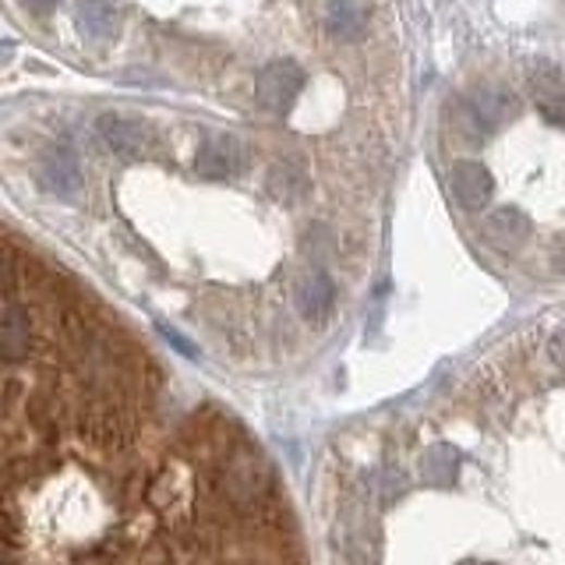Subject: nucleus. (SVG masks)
I'll return each mask as SVG.
<instances>
[{"mask_svg":"<svg viewBox=\"0 0 565 565\" xmlns=\"http://www.w3.org/2000/svg\"><path fill=\"white\" fill-rule=\"evenodd\" d=\"M300 89H304V71L294 61H269L262 71H258V82H255L258 103L277 113L294 107Z\"/></svg>","mask_w":565,"mask_h":565,"instance_id":"f257e3e1","label":"nucleus"},{"mask_svg":"<svg viewBox=\"0 0 565 565\" xmlns=\"http://www.w3.org/2000/svg\"><path fill=\"white\" fill-rule=\"evenodd\" d=\"M248 145L234 135H216L198 149L195 156V170L209 181H226L237 177V173L248 170Z\"/></svg>","mask_w":565,"mask_h":565,"instance_id":"f03ea898","label":"nucleus"},{"mask_svg":"<svg viewBox=\"0 0 565 565\" xmlns=\"http://www.w3.org/2000/svg\"><path fill=\"white\" fill-rule=\"evenodd\" d=\"M96 138L118 156H142L156 145V132L145 121L124 118V113H103L96 121Z\"/></svg>","mask_w":565,"mask_h":565,"instance_id":"7ed1b4c3","label":"nucleus"},{"mask_svg":"<svg viewBox=\"0 0 565 565\" xmlns=\"http://www.w3.org/2000/svg\"><path fill=\"white\" fill-rule=\"evenodd\" d=\"M449 187H453V195L463 209H484L491 195H495V181H491V173L484 163H477V159H456L453 170H449Z\"/></svg>","mask_w":565,"mask_h":565,"instance_id":"20e7f679","label":"nucleus"},{"mask_svg":"<svg viewBox=\"0 0 565 565\" xmlns=\"http://www.w3.org/2000/svg\"><path fill=\"white\" fill-rule=\"evenodd\" d=\"M527 82H530V93H533V103H538V110L552 124L565 127V82L558 75V67H552L548 61L530 64Z\"/></svg>","mask_w":565,"mask_h":565,"instance_id":"39448f33","label":"nucleus"},{"mask_svg":"<svg viewBox=\"0 0 565 565\" xmlns=\"http://www.w3.org/2000/svg\"><path fill=\"white\" fill-rule=\"evenodd\" d=\"M0 340H4V357L8 365H19L22 357H28V346H33V315L19 300L14 290H8L4 300V318H0Z\"/></svg>","mask_w":565,"mask_h":565,"instance_id":"423d86ee","label":"nucleus"},{"mask_svg":"<svg viewBox=\"0 0 565 565\" xmlns=\"http://www.w3.org/2000/svg\"><path fill=\"white\" fill-rule=\"evenodd\" d=\"M530 234H533L530 216L524 209H516V206H502V209L484 216V241L495 244V248H502V251L524 248V244L530 241Z\"/></svg>","mask_w":565,"mask_h":565,"instance_id":"0eeeda50","label":"nucleus"},{"mask_svg":"<svg viewBox=\"0 0 565 565\" xmlns=\"http://www.w3.org/2000/svg\"><path fill=\"white\" fill-rule=\"evenodd\" d=\"M332 304H336V283H332L326 272L315 269L294 286V308L300 318H308V322H326Z\"/></svg>","mask_w":565,"mask_h":565,"instance_id":"6e6552de","label":"nucleus"},{"mask_svg":"<svg viewBox=\"0 0 565 565\" xmlns=\"http://www.w3.org/2000/svg\"><path fill=\"white\" fill-rule=\"evenodd\" d=\"M39 177L42 184L50 187L53 195H75L78 192V184H82V167H78V156L64 149V145H57V149H50L47 156H42V163H39Z\"/></svg>","mask_w":565,"mask_h":565,"instance_id":"1a4fd4ad","label":"nucleus"},{"mask_svg":"<svg viewBox=\"0 0 565 565\" xmlns=\"http://www.w3.org/2000/svg\"><path fill=\"white\" fill-rule=\"evenodd\" d=\"M75 25H78V33L89 36V39H110L113 33H118L121 14L110 0H78Z\"/></svg>","mask_w":565,"mask_h":565,"instance_id":"9d476101","label":"nucleus"},{"mask_svg":"<svg viewBox=\"0 0 565 565\" xmlns=\"http://www.w3.org/2000/svg\"><path fill=\"white\" fill-rule=\"evenodd\" d=\"M368 25V0H329V33L343 42H357Z\"/></svg>","mask_w":565,"mask_h":565,"instance_id":"9b49d317","label":"nucleus"},{"mask_svg":"<svg viewBox=\"0 0 565 565\" xmlns=\"http://www.w3.org/2000/svg\"><path fill=\"white\" fill-rule=\"evenodd\" d=\"M269 192L280 201H300L304 192H308V177H304V170L297 163H280L269 173Z\"/></svg>","mask_w":565,"mask_h":565,"instance_id":"f8f14e48","label":"nucleus"},{"mask_svg":"<svg viewBox=\"0 0 565 565\" xmlns=\"http://www.w3.org/2000/svg\"><path fill=\"white\" fill-rule=\"evenodd\" d=\"M425 470H428V481H434V484L449 481V477L456 474V453L453 449H445V445L431 449V453L425 456Z\"/></svg>","mask_w":565,"mask_h":565,"instance_id":"ddd939ff","label":"nucleus"},{"mask_svg":"<svg viewBox=\"0 0 565 565\" xmlns=\"http://www.w3.org/2000/svg\"><path fill=\"white\" fill-rule=\"evenodd\" d=\"M548 354H552V360H555L558 368H565V326H562V329H555L552 343H548Z\"/></svg>","mask_w":565,"mask_h":565,"instance_id":"4468645a","label":"nucleus"},{"mask_svg":"<svg viewBox=\"0 0 565 565\" xmlns=\"http://www.w3.org/2000/svg\"><path fill=\"white\" fill-rule=\"evenodd\" d=\"M167 332V340H173V343H177V351L181 354H187V357H195V346L192 343H187L184 336H177V332H173V329H163Z\"/></svg>","mask_w":565,"mask_h":565,"instance_id":"2eb2a0df","label":"nucleus"},{"mask_svg":"<svg viewBox=\"0 0 565 565\" xmlns=\"http://www.w3.org/2000/svg\"><path fill=\"white\" fill-rule=\"evenodd\" d=\"M25 8H33L36 14H47L50 8H57V0H22Z\"/></svg>","mask_w":565,"mask_h":565,"instance_id":"dca6fc26","label":"nucleus"},{"mask_svg":"<svg viewBox=\"0 0 565 565\" xmlns=\"http://www.w3.org/2000/svg\"><path fill=\"white\" fill-rule=\"evenodd\" d=\"M558 262H562V266H565V237H562V241H558Z\"/></svg>","mask_w":565,"mask_h":565,"instance_id":"f3484780","label":"nucleus"}]
</instances>
